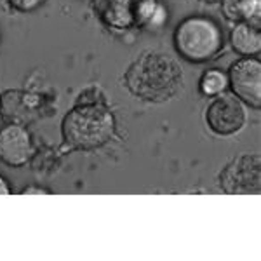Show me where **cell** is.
I'll list each match as a JSON object with an SVG mask.
<instances>
[{"label":"cell","instance_id":"cell-8","mask_svg":"<svg viewBox=\"0 0 261 261\" xmlns=\"http://www.w3.org/2000/svg\"><path fill=\"white\" fill-rule=\"evenodd\" d=\"M35 155L32 134L24 125L6 124L0 127V162L9 167H23Z\"/></svg>","mask_w":261,"mask_h":261},{"label":"cell","instance_id":"cell-17","mask_svg":"<svg viewBox=\"0 0 261 261\" xmlns=\"http://www.w3.org/2000/svg\"><path fill=\"white\" fill-rule=\"evenodd\" d=\"M202 2H207V4H214V2H221V0H202Z\"/></svg>","mask_w":261,"mask_h":261},{"label":"cell","instance_id":"cell-2","mask_svg":"<svg viewBox=\"0 0 261 261\" xmlns=\"http://www.w3.org/2000/svg\"><path fill=\"white\" fill-rule=\"evenodd\" d=\"M61 134L73 150H96L115 134V117L105 103H77L61 122Z\"/></svg>","mask_w":261,"mask_h":261},{"label":"cell","instance_id":"cell-15","mask_svg":"<svg viewBox=\"0 0 261 261\" xmlns=\"http://www.w3.org/2000/svg\"><path fill=\"white\" fill-rule=\"evenodd\" d=\"M0 195H11V187L2 174H0Z\"/></svg>","mask_w":261,"mask_h":261},{"label":"cell","instance_id":"cell-11","mask_svg":"<svg viewBox=\"0 0 261 261\" xmlns=\"http://www.w3.org/2000/svg\"><path fill=\"white\" fill-rule=\"evenodd\" d=\"M231 47L244 58H254L261 53V32L247 23H237L230 35Z\"/></svg>","mask_w":261,"mask_h":261},{"label":"cell","instance_id":"cell-14","mask_svg":"<svg viewBox=\"0 0 261 261\" xmlns=\"http://www.w3.org/2000/svg\"><path fill=\"white\" fill-rule=\"evenodd\" d=\"M12 9L19 12H33L44 4V0H7Z\"/></svg>","mask_w":261,"mask_h":261},{"label":"cell","instance_id":"cell-13","mask_svg":"<svg viewBox=\"0 0 261 261\" xmlns=\"http://www.w3.org/2000/svg\"><path fill=\"white\" fill-rule=\"evenodd\" d=\"M77 103H105L107 105V99H105L103 92H101L98 87H89V89L81 92Z\"/></svg>","mask_w":261,"mask_h":261},{"label":"cell","instance_id":"cell-7","mask_svg":"<svg viewBox=\"0 0 261 261\" xmlns=\"http://www.w3.org/2000/svg\"><path fill=\"white\" fill-rule=\"evenodd\" d=\"M233 94L252 108L261 107V61L258 58H242L235 61L228 73Z\"/></svg>","mask_w":261,"mask_h":261},{"label":"cell","instance_id":"cell-5","mask_svg":"<svg viewBox=\"0 0 261 261\" xmlns=\"http://www.w3.org/2000/svg\"><path fill=\"white\" fill-rule=\"evenodd\" d=\"M220 187L228 195L259 193L261 159L256 153H244L226 164L220 172Z\"/></svg>","mask_w":261,"mask_h":261},{"label":"cell","instance_id":"cell-12","mask_svg":"<svg viewBox=\"0 0 261 261\" xmlns=\"http://www.w3.org/2000/svg\"><path fill=\"white\" fill-rule=\"evenodd\" d=\"M199 87L204 96H218L221 92H225V89L228 87V75L216 68L207 70L202 75Z\"/></svg>","mask_w":261,"mask_h":261},{"label":"cell","instance_id":"cell-1","mask_svg":"<svg viewBox=\"0 0 261 261\" xmlns=\"http://www.w3.org/2000/svg\"><path fill=\"white\" fill-rule=\"evenodd\" d=\"M124 82L136 98L150 103H164L179 91L183 71L167 54L146 50L129 65Z\"/></svg>","mask_w":261,"mask_h":261},{"label":"cell","instance_id":"cell-9","mask_svg":"<svg viewBox=\"0 0 261 261\" xmlns=\"http://www.w3.org/2000/svg\"><path fill=\"white\" fill-rule=\"evenodd\" d=\"M40 115V98L33 92L7 89L0 94V119L6 124L28 125Z\"/></svg>","mask_w":261,"mask_h":261},{"label":"cell","instance_id":"cell-10","mask_svg":"<svg viewBox=\"0 0 261 261\" xmlns=\"http://www.w3.org/2000/svg\"><path fill=\"white\" fill-rule=\"evenodd\" d=\"M223 14L235 23H247L261 28V0H221Z\"/></svg>","mask_w":261,"mask_h":261},{"label":"cell","instance_id":"cell-3","mask_svg":"<svg viewBox=\"0 0 261 261\" xmlns=\"http://www.w3.org/2000/svg\"><path fill=\"white\" fill-rule=\"evenodd\" d=\"M92 7L101 23L113 30H159L167 21L161 0H92Z\"/></svg>","mask_w":261,"mask_h":261},{"label":"cell","instance_id":"cell-6","mask_svg":"<svg viewBox=\"0 0 261 261\" xmlns=\"http://www.w3.org/2000/svg\"><path fill=\"white\" fill-rule=\"evenodd\" d=\"M205 122L218 136H230L239 133L246 122L242 101L235 94H218L205 110Z\"/></svg>","mask_w":261,"mask_h":261},{"label":"cell","instance_id":"cell-4","mask_svg":"<svg viewBox=\"0 0 261 261\" xmlns=\"http://www.w3.org/2000/svg\"><path fill=\"white\" fill-rule=\"evenodd\" d=\"M174 47L183 60L205 63L220 54L225 45V33L214 19L207 16H188L176 27Z\"/></svg>","mask_w":261,"mask_h":261},{"label":"cell","instance_id":"cell-16","mask_svg":"<svg viewBox=\"0 0 261 261\" xmlns=\"http://www.w3.org/2000/svg\"><path fill=\"white\" fill-rule=\"evenodd\" d=\"M21 193L23 195H30V193H49V190H45V188H42V187H27V188H23L21 190Z\"/></svg>","mask_w":261,"mask_h":261}]
</instances>
